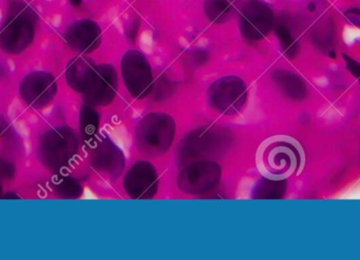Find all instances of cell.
Here are the masks:
<instances>
[{
    "label": "cell",
    "instance_id": "1",
    "mask_svg": "<svg viewBox=\"0 0 360 260\" xmlns=\"http://www.w3.org/2000/svg\"><path fill=\"white\" fill-rule=\"evenodd\" d=\"M176 135V124L172 116L151 113L143 118L136 128V143L145 155L160 157L172 147Z\"/></svg>",
    "mask_w": 360,
    "mask_h": 260
},
{
    "label": "cell",
    "instance_id": "2",
    "mask_svg": "<svg viewBox=\"0 0 360 260\" xmlns=\"http://www.w3.org/2000/svg\"><path fill=\"white\" fill-rule=\"evenodd\" d=\"M35 21V13L27 4H11L8 17L0 30V46L11 54L22 52L33 41Z\"/></svg>",
    "mask_w": 360,
    "mask_h": 260
},
{
    "label": "cell",
    "instance_id": "3",
    "mask_svg": "<svg viewBox=\"0 0 360 260\" xmlns=\"http://www.w3.org/2000/svg\"><path fill=\"white\" fill-rule=\"evenodd\" d=\"M207 100L214 111L222 115H235L247 103V84L237 76H224L210 86Z\"/></svg>",
    "mask_w": 360,
    "mask_h": 260
},
{
    "label": "cell",
    "instance_id": "4",
    "mask_svg": "<svg viewBox=\"0 0 360 260\" xmlns=\"http://www.w3.org/2000/svg\"><path fill=\"white\" fill-rule=\"evenodd\" d=\"M122 74L127 90L134 98H146L153 90L154 76L151 65L139 51L130 50L124 55Z\"/></svg>",
    "mask_w": 360,
    "mask_h": 260
},
{
    "label": "cell",
    "instance_id": "5",
    "mask_svg": "<svg viewBox=\"0 0 360 260\" xmlns=\"http://www.w3.org/2000/svg\"><path fill=\"white\" fill-rule=\"evenodd\" d=\"M221 179L219 164L209 160L193 162L179 173V189L186 194L200 195L215 189Z\"/></svg>",
    "mask_w": 360,
    "mask_h": 260
},
{
    "label": "cell",
    "instance_id": "6",
    "mask_svg": "<svg viewBox=\"0 0 360 260\" xmlns=\"http://www.w3.org/2000/svg\"><path fill=\"white\" fill-rule=\"evenodd\" d=\"M274 12L262 0H249L243 4L239 16V29L245 39H264L274 27Z\"/></svg>",
    "mask_w": 360,
    "mask_h": 260
},
{
    "label": "cell",
    "instance_id": "7",
    "mask_svg": "<svg viewBox=\"0 0 360 260\" xmlns=\"http://www.w3.org/2000/svg\"><path fill=\"white\" fill-rule=\"evenodd\" d=\"M158 173L155 167L147 160L133 164L124 179L126 193L133 200H150L158 191Z\"/></svg>",
    "mask_w": 360,
    "mask_h": 260
},
{
    "label": "cell",
    "instance_id": "8",
    "mask_svg": "<svg viewBox=\"0 0 360 260\" xmlns=\"http://www.w3.org/2000/svg\"><path fill=\"white\" fill-rule=\"evenodd\" d=\"M118 90V75L111 65H96L90 86L86 92L91 105H105L113 103Z\"/></svg>",
    "mask_w": 360,
    "mask_h": 260
},
{
    "label": "cell",
    "instance_id": "9",
    "mask_svg": "<svg viewBox=\"0 0 360 260\" xmlns=\"http://www.w3.org/2000/svg\"><path fill=\"white\" fill-rule=\"evenodd\" d=\"M65 39L73 50L79 53H92L101 46L103 31L98 23L91 19L76 21L68 29Z\"/></svg>",
    "mask_w": 360,
    "mask_h": 260
},
{
    "label": "cell",
    "instance_id": "10",
    "mask_svg": "<svg viewBox=\"0 0 360 260\" xmlns=\"http://www.w3.org/2000/svg\"><path fill=\"white\" fill-rule=\"evenodd\" d=\"M92 164L101 174L116 179L124 171L126 160L120 148L110 139L105 138L95 148Z\"/></svg>",
    "mask_w": 360,
    "mask_h": 260
},
{
    "label": "cell",
    "instance_id": "11",
    "mask_svg": "<svg viewBox=\"0 0 360 260\" xmlns=\"http://www.w3.org/2000/svg\"><path fill=\"white\" fill-rule=\"evenodd\" d=\"M56 92V82L50 74L36 72L25 78L22 93L31 103H41L52 99Z\"/></svg>",
    "mask_w": 360,
    "mask_h": 260
},
{
    "label": "cell",
    "instance_id": "12",
    "mask_svg": "<svg viewBox=\"0 0 360 260\" xmlns=\"http://www.w3.org/2000/svg\"><path fill=\"white\" fill-rule=\"evenodd\" d=\"M264 162L270 172L281 174L295 168L296 154L288 143H274L266 148Z\"/></svg>",
    "mask_w": 360,
    "mask_h": 260
},
{
    "label": "cell",
    "instance_id": "13",
    "mask_svg": "<svg viewBox=\"0 0 360 260\" xmlns=\"http://www.w3.org/2000/svg\"><path fill=\"white\" fill-rule=\"evenodd\" d=\"M51 153L57 167H65L73 160L77 151V139L71 130L60 129L52 135Z\"/></svg>",
    "mask_w": 360,
    "mask_h": 260
},
{
    "label": "cell",
    "instance_id": "14",
    "mask_svg": "<svg viewBox=\"0 0 360 260\" xmlns=\"http://www.w3.org/2000/svg\"><path fill=\"white\" fill-rule=\"evenodd\" d=\"M96 65L90 59L77 57L70 61L67 69V79L70 86L77 92L86 94L92 82Z\"/></svg>",
    "mask_w": 360,
    "mask_h": 260
},
{
    "label": "cell",
    "instance_id": "15",
    "mask_svg": "<svg viewBox=\"0 0 360 260\" xmlns=\"http://www.w3.org/2000/svg\"><path fill=\"white\" fill-rule=\"evenodd\" d=\"M273 79L279 86L281 92L292 100H304L308 94L304 80L292 72L279 70L273 74Z\"/></svg>",
    "mask_w": 360,
    "mask_h": 260
},
{
    "label": "cell",
    "instance_id": "16",
    "mask_svg": "<svg viewBox=\"0 0 360 260\" xmlns=\"http://www.w3.org/2000/svg\"><path fill=\"white\" fill-rule=\"evenodd\" d=\"M240 0H205V13L214 23H224L233 18Z\"/></svg>",
    "mask_w": 360,
    "mask_h": 260
},
{
    "label": "cell",
    "instance_id": "17",
    "mask_svg": "<svg viewBox=\"0 0 360 260\" xmlns=\"http://www.w3.org/2000/svg\"><path fill=\"white\" fill-rule=\"evenodd\" d=\"M211 141L212 137L209 131H196V132L188 135L186 139H184L182 154L188 158H194L201 155L210 150Z\"/></svg>",
    "mask_w": 360,
    "mask_h": 260
},
{
    "label": "cell",
    "instance_id": "18",
    "mask_svg": "<svg viewBox=\"0 0 360 260\" xmlns=\"http://www.w3.org/2000/svg\"><path fill=\"white\" fill-rule=\"evenodd\" d=\"M99 124H101V118L96 110L92 105H86L80 114V130H82V137L86 141L94 138L98 133Z\"/></svg>",
    "mask_w": 360,
    "mask_h": 260
},
{
    "label": "cell",
    "instance_id": "19",
    "mask_svg": "<svg viewBox=\"0 0 360 260\" xmlns=\"http://www.w3.org/2000/svg\"><path fill=\"white\" fill-rule=\"evenodd\" d=\"M285 181L274 179H264L258 183L254 191V196L257 200H278L285 193Z\"/></svg>",
    "mask_w": 360,
    "mask_h": 260
},
{
    "label": "cell",
    "instance_id": "20",
    "mask_svg": "<svg viewBox=\"0 0 360 260\" xmlns=\"http://www.w3.org/2000/svg\"><path fill=\"white\" fill-rule=\"evenodd\" d=\"M276 35L287 56H295L297 54L298 44L292 35L291 30L283 23H279L276 27Z\"/></svg>",
    "mask_w": 360,
    "mask_h": 260
},
{
    "label": "cell",
    "instance_id": "21",
    "mask_svg": "<svg viewBox=\"0 0 360 260\" xmlns=\"http://www.w3.org/2000/svg\"><path fill=\"white\" fill-rule=\"evenodd\" d=\"M345 61H346L347 67H348L349 71L359 80L360 82V63L355 59L351 58L348 55H344Z\"/></svg>",
    "mask_w": 360,
    "mask_h": 260
},
{
    "label": "cell",
    "instance_id": "22",
    "mask_svg": "<svg viewBox=\"0 0 360 260\" xmlns=\"http://www.w3.org/2000/svg\"><path fill=\"white\" fill-rule=\"evenodd\" d=\"M345 16L348 18L353 25H356L360 29V10L359 8H350L345 13Z\"/></svg>",
    "mask_w": 360,
    "mask_h": 260
},
{
    "label": "cell",
    "instance_id": "23",
    "mask_svg": "<svg viewBox=\"0 0 360 260\" xmlns=\"http://www.w3.org/2000/svg\"><path fill=\"white\" fill-rule=\"evenodd\" d=\"M70 1L75 6H80L82 4V0H70Z\"/></svg>",
    "mask_w": 360,
    "mask_h": 260
}]
</instances>
